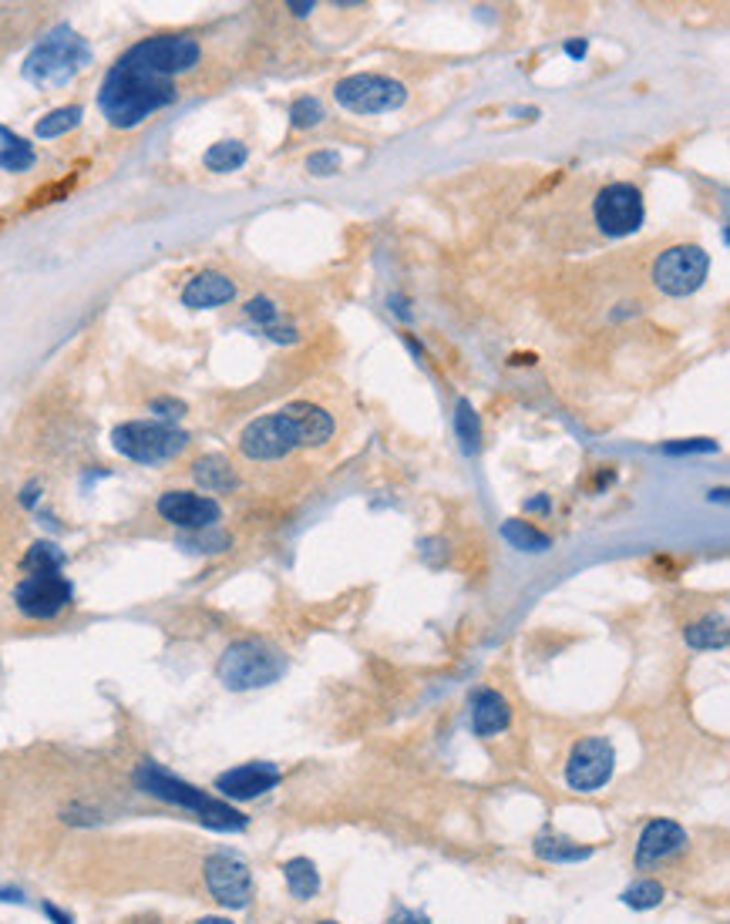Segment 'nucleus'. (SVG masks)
<instances>
[{
	"mask_svg": "<svg viewBox=\"0 0 730 924\" xmlns=\"http://www.w3.org/2000/svg\"><path fill=\"white\" fill-rule=\"evenodd\" d=\"M684 639L690 649H723L727 645V622L723 619H704L684 629Z\"/></svg>",
	"mask_w": 730,
	"mask_h": 924,
	"instance_id": "nucleus-24",
	"label": "nucleus"
},
{
	"mask_svg": "<svg viewBox=\"0 0 730 924\" xmlns=\"http://www.w3.org/2000/svg\"><path fill=\"white\" fill-rule=\"evenodd\" d=\"M135 784L138 790H145L148 797L155 800H162V803H172L179 810H189L192 818L205 827H213V831H243L246 827V813H239L236 807H229L226 800L220 797H209L202 793L199 787L172 777L169 770H162L159 764H142L135 770Z\"/></svg>",
	"mask_w": 730,
	"mask_h": 924,
	"instance_id": "nucleus-2",
	"label": "nucleus"
},
{
	"mask_svg": "<svg viewBox=\"0 0 730 924\" xmlns=\"http://www.w3.org/2000/svg\"><path fill=\"white\" fill-rule=\"evenodd\" d=\"M34 166V151L24 138H18L14 132H8L0 125V169L8 172H24Z\"/></svg>",
	"mask_w": 730,
	"mask_h": 924,
	"instance_id": "nucleus-22",
	"label": "nucleus"
},
{
	"mask_svg": "<svg viewBox=\"0 0 730 924\" xmlns=\"http://www.w3.org/2000/svg\"><path fill=\"white\" fill-rule=\"evenodd\" d=\"M246 313H249L256 323H267V326H273V319H277V306H273V300H267V296L249 300V303H246Z\"/></svg>",
	"mask_w": 730,
	"mask_h": 924,
	"instance_id": "nucleus-32",
	"label": "nucleus"
},
{
	"mask_svg": "<svg viewBox=\"0 0 730 924\" xmlns=\"http://www.w3.org/2000/svg\"><path fill=\"white\" fill-rule=\"evenodd\" d=\"M233 296H236V286L223 273H199L182 290V303L192 306V309H213V306L229 303Z\"/></svg>",
	"mask_w": 730,
	"mask_h": 924,
	"instance_id": "nucleus-17",
	"label": "nucleus"
},
{
	"mask_svg": "<svg viewBox=\"0 0 730 924\" xmlns=\"http://www.w3.org/2000/svg\"><path fill=\"white\" fill-rule=\"evenodd\" d=\"M684 847H687V831L676 821L656 818L643 827V834L637 841V867L647 871V867H653V864H660L673 854H681Z\"/></svg>",
	"mask_w": 730,
	"mask_h": 924,
	"instance_id": "nucleus-15",
	"label": "nucleus"
},
{
	"mask_svg": "<svg viewBox=\"0 0 730 924\" xmlns=\"http://www.w3.org/2000/svg\"><path fill=\"white\" fill-rule=\"evenodd\" d=\"M296 448H300V430H296V424L287 410L256 417L239 433V451L249 461H280Z\"/></svg>",
	"mask_w": 730,
	"mask_h": 924,
	"instance_id": "nucleus-7",
	"label": "nucleus"
},
{
	"mask_svg": "<svg viewBox=\"0 0 730 924\" xmlns=\"http://www.w3.org/2000/svg\"><path fill=\"white\" fill-rule=\"evenodd\" d=\"M306 169L313 176H330V172L340 169V158H337V151H317V155L306 158Z\"/></svg>",
	"mask_w": 730,
	"mask_h": 924,
	"instance_id": "nucleus-31",
	"label": "nucleus"
},
{
	"mask_svg": "<svg viewBox=\"0 0 730 924\" xmlns=\"http://www.w3.org/2000/svg\"><path fill=\"white\" fill-rule=\"evenodd\" d=\"M287 673V656L263 639H239L220 660V679L233 692L263 689Z\"/></svg>",
	"mask_w": 730,
	"mask_h": 924,
	"instance_id": "nucleus-4",
	"label": "nucleus"
},
{
	"mask_svg": "<svg viewBox=\"0 0 730 924\" xmlns=\"http://www.w3.org/2000/svg\"><path fill=\"white\" fill-rule=\"evenodd\" d=\"M243 161H246V145L239 142H220L205 151V169L213 172H236Z\"/></svg>",
	"mask_w": 730,
	"mask_h": 924,
	"instance_id": "nucleus-25",
	"label": "nucleus"
},
{
	"mask_svg": "<svg viewBox=\"0 0 730 924\" xmlns=\"http://www.w3.org/2000/svg\"><path fill=\"white\" fill-rule=\"evenodd\" d=\"M666 898V888L660 884V881H637L633 888H626L622 891V904L626 908H633V911H650V908H656L660 901Z\"/></svg>",
	"mask_w": 730,
	"mask_h": 924,
	"instance_id": "nucleus-27",
	"label": "nucleus"
},
{
	"mask_svg": "<svg viewBox=\"0 0 730 924\" xmlns=\"http://www.w3.org/2000/svg\"><path fill=\"white\" fill-rule=\"evenodd\" d=\"M290 11H293L296 18H306V14L313 11V4H290Z\"/></svg>",
	"mask_w": 730,
	"mask_h": 924,
	"instance_id": "nucleus-39",
	"label": "nucleus"
},
{
	"mask_svg": "<svg viewBox=\"0 0 730 924\" xmlns=\"http://www.w3.org/2000/svg\"><path fill=\"white\" fill-rule=\"evenodd\" d=\"M192 924H233L229 917H220V914H205V917H199V921H192Z\"/></svg>",
	"mask_w": 730,
	"mask_h": 924,
	"instance_id": "nucleus-37",
	"label": "nucleus"
},
{
	"mask_svg": "<svg viewBox=\"0 0 730 924\" xmlns=\"http://www.w3.org/2000/svg\"><path fill=\"white\" fill-rule=\"evenodd\" d=\"M512 723V710H508V702L495 692V689H482L475 696V706H472V726L479 736H495L502 733L505 726Z\"/></svg>",
	"mask_w": 730,
	"mask_h": 924,
	"instance_id": "nucleus-18",
	"label": "nucleus"
},
{
	"mask_svg": "<svg viewBox=\"0 0 730 924\" xmlns=\"http://www.w3.org/2000/svg\"><path fill=\"white\" fill-rule=\"evenodd\" d=\"M616 770V750L606 736H586L572 746L565 764V784L580 793H596Z\"/></svg>",
	"mask_w": 730,
	"mask_h": 924,
	"instance_id": "nucleus-10",
	"label": "nucleus"
},
{
	"mask_svg": "<svg viewBox=\"0 0 730 924\" xmlns=\"http://www.w3.org/2000/svg\"><path fill=\"white\" fill-rule=\"evenodd\" d=\"M454 424H458V438L464 444V451L472 454L479 451V441H482V427H479V414L475 407L468 404V401H458V414H454Z\"/></svg>",
	"mask_w": 730,
	"mask_h": 924,
	"instance_id": "nucleus-28",
	"label": "nucleus"
},
{
	"mask_svg": "<svg viewBox=\"0 0 730 924\" xmlns=\"http://www.w3.org/2000/svg\"><path fill=\"white\" fill-rule=\"evenodd\" d=\"M189 444V433L172 424H151V420H128L112 430V448L138 464H159L176 458Z\"/></svg>",
	"mask_w": 730,
	"mask_h": 924,
	"instance_id": "nucleus-5",
	"label": "nucleus"
},
{
	"mask_svg": "<svg viewBox=\"0 0 730 924\" xmlns=\"http://www.w3.org/2000/svg\"><path fill=\"white\" fill-rule=\"evenodd\" d=\"M388 924H431L425 914H417V911H411V908H401V911H394L391 914V921Z\"/></svg>",
	"mask_w": 730,
	"mask_h": 924,
	"instance_id": "nucleus-34",
	"label": "nucleus"
},
{
	"mask_svg": "<svg viewBox=\"0 0 730 924\" xmlns=\"http://www.w3.org/2000/svg\"><path fill=\"white\" fill-rule=\"evenodd\" d=\"M296 430H300V448H313V444H324L330 433H334V417L317 407V404H306V401H296V404H287L283 407Z\"/></svg>",
	"mask_w": 730,
	"mask_h": 924,
	"instance_id": "nucleus-16",
	"label": "nucleus"
},
{
	"mask_svg": "<svg viewBox=\"0 0 730 924\" xmlns=\"http://www.w3.org/2000/svg\"><path fill=\"white\" fill-rule=\"evenodd\" d=\"M151 410L159 414V417L176 420V417H182V414H186V404H179V401H169V397H166V401H155V404H151Z\"/></svg>",
	"mask_w": 730,
	"mask_h": 924,
	"instance_id": "nucleus-33",
	"label": "nucleus"
},
{
	"mask_svg": "<svg viewBox=\"0 0 730 924\" xmlns=\"http://www.w3.org/2000/svg\"><path fill=\"white\" fill-rule=\"evenodd\" d=\"M44 911H47V914H50V917H55V921H58V924H71V917H65V914H61V911H58V908H55V904H44Z\"/></svg>",
	"mask_w": 730,
	"mask_h": 924,
	"instance_id": "nucleus-38",
	"label": "nucleus"
},
{
	"mask_svg": "<svg viewBox=\"0 0 730 924\" xmlns=\"http://www.w3.org/2000/svg\"><path fill=\"white\" fill-rule=\"evenodd\" d=\"M565 50L572 54V58H583V54H586V41H569Z\"/></svg>",
	"mask_w": 730,
	"mask_h": 924,
	"instance_id": "nucleus-36",
	"label": "nucleus"
},
{
	"mask_svg": "<svg viewBox=\"0 0 730 924\" xmlns=\"http://www.w3.org/2000/svg\"><path fill=\"white\" fill-rule=\"evenodd\" d=\"M172 101H176L172 78H166L151 65H145L135 54V47H128L112 65V71L104 75L101 91H98L101 112L115 128H135L151 112H159V108H166Z\"/></svg>",
	"mask_w": 730,
	"mask_h": 924,
	"instance_id": "nucleus-1",
	"label": "nucleus"
},
{
	"mask_svg": "<svg viewBox=\"0 0 730 924\" xmlns=\"http://www.w3.org/2000/svg\"><path fill=\"white\" fill-rule=\"evenodd\" d=\"M159 515L166 521H172L176 528H213L220 521V505L205 495H192V492H166L159 498Z\"/></svg>",
	"mask_w": 730,
	"mask_h": 924,
	"instance_id": "nucleus-14",
	"label": "nucleus"
},
{
	"mask_svg": "<svg viewBox=\"0 0 730 924\" xmlns=\"http://www.w3.org/2000/svg\"><path fill=\"white\" fill-rule=\"evenodd\" d=\"M536 854L542 860H552V864H580L586 857H593V847H580L576 841H565V837H539L536 841Z\"/></svg>",
	"mask_w": 730,
	"mask_h": 924,
	"instance_id": "nucleus-21",
	"label": "nucleus"
},
{
	"mask_svg": "<svg viewBox=\"0 0 730 924\" xmlns=\"http://www.w3.org/2000/svg\"><path fill=\"white\" fill-rule=\"evenodd\" d=\"M75 599V588L61 572H27L14 588V602L27 619H55Z\"/></svg>",
	"mask_w": 730,
	"mask_h": 924,
	"instance_id": "nucleus-9",
	"label": "nucleus"
},
{
	"mask_svg": "<svg viewBox=\"0 0 730 924\" xmlns=\"http://www.w3.org/2000/svg\"><path fill=\"white\" fill-rule=\"evenodd\" d=\"M195 481H199L202 487H209V492H229V487L239 484L233 464H229L226 458H216V454H213V458H202V461L195 464Z\"/></svg>",
	"mask_w": 730,
	"mask_h": 924,
	"instance_id": "nucleus-20",
	"label": "nucleus"
},
{
	"mask_svg": "<svg viewBox=\"0 0 730 924\" xmlns=\"http://www.w3.org/2000/svg\"><path fill=\"white\" fill-rule=\"evenodd\" d=\"M502 534H505L508 545H515L518 552H546L552 545L546 531L532 528L529 521H515V518L502 525Z\"/></svg>",
	"mask_w": 730,
	"mask_h": 924,
	"instance_id": "nucleus-23",
	"label": "nucleus"
},
{
	"mask_svg": "<svg viewBox=\"0 0 730 924\" xmlns=\"http://www.w3.org/2000/svg\"><path fill=\"white\" fill-rule=\"evenodd\" d=\"M88 61H91V47L85 44V37H78V31L71 27H55L27 54L24 78L41 88H58L68 84Z\"/></svg>",
	"mask_w": 730,
	"mask_h": 924,
	"instance_id": "nucleus-3",
	"label": "nucleus"
},
{
	"mask_svg": "<svg viewBox=\"0 0 730 924\" xmlns=\"http://www.w3.org/2000/svg\"><path fill=\"white\" fill-rule=\"evenodd\" d=\"M78 122H81V108L71 104V108H58V112L44 115L34 132H37V138H58V135L78 128Z\"/></svg>",
	"mask_w": 730,
	"mask_h": 924,
	"instance_id": "nucleus-26",
	"label": "nucleus"
},
{
	"mask_svg": "<svg viewBox=\"0 0 730 924\" xmlns=\"http://www.w3.org/2000/svg\"><path fill=\"white\" fill-rule=\"evenodd\" d=\"M714 441H687V444H666V454H684V451H714Z\"/></svg>",
	"mask_w": 730,
	"mask_h": 924,
	"instance_id": "nucleus-35",
	"label": "nucleus"
},
{
	"mask_svg": "<svg viewBox=\"0 0 730 924\" xmlns=\"http://www.w3.org/2000/svg\"><path fill=\"white\" fill-rule=\"evenodd\" d=\"M283 881L296 901H310L321 894V871L310 857H290L283 864Z\"/></svg>",
	"mask_w": 730,
	"mask_h": 924,
	"instance_id": "nucleus-19",
	"label": "nucleus"
},
{
	"mask_svg": "<svg viewBox=\"0 0 730 924\" xmlns=\"http://www.w3.org/2000/svg\"><path fill=\"white\" fill-rule=\"evenodd\" d=\"M710 256L700 246H673L653 266V283L666 296H690L704 286Z\"/></svg>",
	"mask_w": 730,
	"mask_h": 924,
	"instance_id": "nucleus-8",
	"label": "nucleus"
},
{
	"mask_svg": "<svg viewBox=\"0 0 730 924\" xmlns=\"http://www.w3.org/2000/svg\"><path fill=\"white\" fill-rule=\"evenodd\" d=\"M202 881H205V891L209 898H213L216 904L223 908H246L249 898H252V875H249V867L236 857V854H209L205 864H202Z\"/></svg>",
	"mask_w": 730,
	"mask_h": 924,
	"instance_id": "nucleus-11",
	"label": "nucleus"
},
{
	"mask_svg": "<svg viewBox=\"0 0 730 924\" xmlns=\"http://www.w3.org/2000/svg\"><path fill=\"white\" fill-rule=\"evenodd\" d=\"M61 565H65V555L55 545H47V541H37V545H31V552L24 555V572H61Z\"/></svg>",
	"mask_w": 730,
	"mask_h": 924,
	"instance_id": "nucleus-29",
	"label": "nucleus"
},
{
	"mask_svg": "<svg viewBox=\"0 0 730 924\" xmlns=\"http://www.w3.org/2000/svg\"><path fill=\"white\" fill-rule=\"evenodd\" d=\"M290 122H293V128H313V125H321V122H324V104H321L317 98H300V101H293Z\"/></svg>",
	"mask_w": 730,
	"mask_h": 924,
	"instance_id": "nucleus-30",
	"label": "nucleus"
},
{
	"mask_svg": "<svg viewBox=\"0 0 730 924\" xmlns=\"http://www.w3.org/2000/svg\"><path fill=\"white\" fill-rule=\"evenodd\" d=\"M280 780H283V774L273 764L256 759V764H243V767H233V770L220 774L216 777V790L226 800H256V797L270 793Z\"/></svg>",
	"mask_w": 730,
	"mask_h": 924,
	"instance_id": "nucleus-13",
	"label": "nucleus"
},
{
	"mask_svg": "<svg viewBox=\"0 0 730 924\" xmlns=\"http://www.w3.org/2000/svg\"><path fill=\"white\" fill-rule=\"evenodd\" d=\"M529 508H532V511H542V508H546V498H536V502H532Z\"/></svg>",
	"mask_w": 730,
	"mask_h": 924,
	"instance_id": "nucleus-40",
	"label": "nucleus"
},
{
	"mask_svg": "<svg viewBox=\"0 0 730 924\" xmlns=\"http://www.w3.org/2000/svg\"><path fill=\"white\" fill-rule=\"evenodd\" d=\"M593 212L606 236H633L643 226V195L630 182H613L596 195Z\"/></svg>",
	"mask_w": 730,
	"mask_h": 924,
	"instance_id": "nucleus-12",
	"label": "nucleus"
},
{
	"mask_svg": "<svg viewBox=\"0 0 730 924\" xmlns=\"http://www.w3.org/2000/svg\"><path fill=\"white\" fill-rule=\"evenodd\" d=\"M337 101L353 115H384V112H397V108L407 101V91L401 81H391L384 75H350L344 81H337L334 88Z\"/></svg>",
	"mask_w": 730,
	"mask_h": 924,
	"instance_id": "nucleus-6",
	"label": "nucleus"
},
{
	"mask_svg": "<svg viewBox=\"0 0 730 924\" xmlns=\"http://www.w3.org/2000/svg\"><path fill=\"white\" fill-rule=\"evenodd\" d=\"M317 924H340V921H317Z\"/></svg>",
	"mask_w": 730,
	"mask_h": 924,
	"instance_id": "nucleus-41",
	"label": "nucleus"
}]
</instances>
